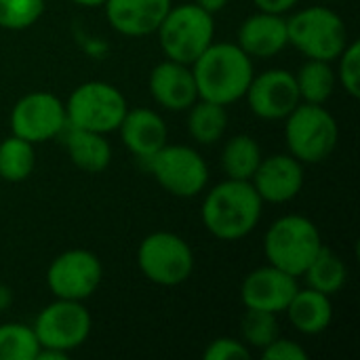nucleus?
<instances>
[{"instance_id":"nucleus-9","label":"nucleus","mask_w":360,"mask_h":360,"mask_svg":"<svg viewBox=\"0 0 360 360\" xmlns=\"http://www.w3.org/2000/svg\"><path fill=\"white\" fill-rule=\"evenodd\" d=\"M148 169L158 186L177 198L198 196L209 184L207 160L192 146L167 143L148 160Z\"/></svg>"},{"instance_id":"nucleus-8","label":"nucleus","mask_w":360,"mask_h":360,"mask_svg":"<svg viewBox=\"0 0 360 360\" xmlns=\"http://www.w3.org/2000/svg\"><path fill=\"white\" fill-rule=\"evenodd\" d=\"M137 266L150 283L177 287L194 272V251L175 232H152L139 243Z\"/></svg>"},{"instance_id":"nucleus-35","label":"nucleus","mask_w":360,"mask_h":360,"mask_svg":"<svg viewBox=\"0 0 360 360\" xmlns=\"http://www.w3.org/2000/svg\"><path fill=\"white\" fill-rule=\"evenodd\" d=\"M70 356L68 352L63 350H55V348H40L38 354H36V360H65Z\"/></svg>"},{"instance_id":"nucleus-26","label":"nucleus","mask_w":360,"mask_h":360,"mask_svg":"<svg viewBox=\"0 0 360 360\" xmlns=\"http://www.w3.org/2000/svg\"><path fill=\"white\" fill-rule=\"evenodd\" d=\"M36 169V148L32 141L11 135L0 141V179L8 184L25 181Z\"/></svg>"},{"instance_id":"nucleus-21","label":"nucleus","mask_w":360,"mask_h":360,"mask_svg":"<svg viewBox=\"0 0 360 360\" xmlns=\"http://www.w3.org/2000/svg\"><path fill=\"white\" fill-rule=\"evenodd\" d=\"M63 146L70 160L86 173H101L112 162V146L103 133L84 131L76 127L63 129Z\"/></svg>"},{"instance_id":"nucleus-28","label":"nucleus","mask_w":360,"mask_h":360,"mask_svg":"<svg viewBox=\"0 0 360 360\" xmlns=\"http://www.w3.org/2000/svg\"><path fill=\"white\" fill-rule=\"evenodd\" d=\"M240 335L249 348L264 350L268 344H272L281 335L278 314L247 308L240 319Z\"/></svg>"},{"instance_id":"nucleus-34","label":"nucleus","mask_w":360,"mask_h":360,"mask_svg":"<svg viewBox=\"0 0 360 360\" xmlns=\"http://www.w3.org/2000/svg\"><path fill=\"white\" fill-rule=\"evenodd\" d=\"M228 2H230V0H194V4H198L200 8H205V11L211 13V15L224 11V8L228 6Z\"/></svg>"},{"instance_id":"nucleus-11","label":"nucleus","mask_w":360,"mask_h":360,"mask_svg":"<svg viewBox=\"0 0 360 360\" xmlns=\"http://www.w3.org/2000/svg\"><path fill=\"white\" fill-rule=\"evenodd\" d=\"M101 278V259L89 249H68L46 270V287L55 300L84 302L99 289Z\"/></svg>"},{"instance_id":"nucleus-38","label":"nucleus","mask_w":360,"mask_h":360,"mask_svg":"<svg viewBox=\"0 0 360 360\" xmlns=\"http://www.w3.org/2000/svg\"><path fill=\"white\" fill-rule=\"evenodd\" d=\"M325 2H335V0H325Z\"/></svg>"},{"instance_id":"nucleus-25","label":"nucleus","mask_w":360,"mask_h":360,"mask_svg":"<svg viewBox=\"0 0 360 360\" xmlns=\"http://www.w3.org/2000/svg\"><path fill=\"white\" fill-rule=\"evenodd\" d=\"M295 82L300 91V99L304 103H319L325 105L338 84L335 70L331 61L323 59H306V63L295 72Z\"/></svg>"},{"instance_id":"nucleus-12","label":"nucleus","mask_w":360,"mask_h":360,"mask_svg":"<svg viewBox=\"0 0 360 360\" xmlns=\"http://www.w3.org/2000/svg\"><path fill=\"white\" fill-rule=\"evenodd\" d=\"M11 133L42 143L55 139L68 127L65 103L49 91H32L19 97L11 110Z\"/></svg>"},{"instance_id":"nucleus-2","label":"nucleus","mask_w":360,"mask_h":360,"mask_svg":"<svg viewBox=\"0 0 360 360\" xmlns=\"http://www.w3.org/2000/svg\"><path fill=\"white\" fill-rule=\"evenodd\" d=\"M198 99L232 105L245 99L255 76L253 59L236 42H213L194 63Z\"/></svg>"},{"instance_id":"nucleus-33","label":"nucleus","mask_w":360,"mask_h":360,"mask_svg":"<svg viewBox=\"0 0 360 360\" xmlns=\"http://www.w3.org/2000/svg\"><path fill=\"white\" fill-rule=\"evenodd\" d=\"M300 0H253V4L259 8V11H268V13H278V15H285L289 13Z\"/></svg>"},{"instance_id":"nucleus-14","label":"nucleus","mask_w":360,"mask_h":360,"mask_svg":"<svg viewBox=\"0 0 360 360\" xmlns=\"http://www.w3.org/2000/svg\"><path fill=\"white\" fill-rule=\"evenodd\" d=\"M297 278L274 268L262 266L249 272L240 285V300L245 308L264 310L272 314H285L289 302L297 293Z\"/></svg>"},{"instance_id":"nucleus-1","label":"nucleus","mask_w":360,"mask_h":360,"mask_svg":"<svg viewBox=\"0 0 360 360\" xmlns=\"http://www.w3.org/2000/svg\"><path fill=\"white\" fill-rule=\"evenodd\" d=\"M264 211V200L251 181L226 177L213 186L200 207V219L207 232L219 240H240L249 236Z\"/></svg>"},{"instance_id":"nucleus-4","label":"nucleus","mask_w":360,"mask_h":360,"mask_svg":"<svg viewBox=\"0 0 360 360\" xmlns=\"http://www.w3.org/2000/svg\"><path fill=\"white\" fill-rule=\"evenodd\" d=\"M215 15L194 2L169 8L158 25V44L167 59L192 65L215 42Z\"/></svg>"},{"instance_id":"nucleus-17","label":"nucleus","mask_w":360,"mask_h":360,"mask_svg":"<svg viewBox=\"0 0 360 360\" xmlns=\"http://www.w3.org/2000/svg\"><path fill=\"white\" fill-rule=\"evenodd\" d=\"M236 44L251 59H270L276 57L287 44V17L278 13L259 11L249 15L236 34Z\"/></svg>"},{"instance_id":"nucleus-20","label":"nucleus","mask_w":360,"mask_h":360,"mask_svg":"<svg viewBox=\"0 0 360 360\" xmlns=\"http://www.w3.org/2000/svg\"><path fill=\"white\" fill-rule=\"evenodd\" d=\"M285 314L289 323L295 327V331L304 335H321L333 323V304L329 295L306 287L297 289Z\"/></svg>"},{"instance_id":"nucleus-37","label":"nucleus","mask_w":360,"mask_h":360,"mask_svg":"<svg viewBox=\"0 0 360 360\" xmlns=\"http://www.w3.org/2000/svg\"><path fill=\"white\" fill-rule=\"evenodd\" d=\"M78 6H86V8H95V6H103L105 0H72Z\"/></svg>"},{"instance_id":"nucleus-29","label":"nucleus","mask_w":360,"mask_h":360,"mask_svg":"<svg viewBox=\"0 0 360 360\" xmlns=\"http://www.w3.org/2000/svg\"><path fill=\"white\" fill-rule=\"evenodd\" d=\"M44 13V0H0V27L19 32L32 27Z\"/></svg>"},{"instance_id":"nucleus-19","label":"nucleus","mask_w":360,"mask_h":360,"mask_svg":"<svg viewBox=\"0 0 360 360\" xmlns=\"http://www.w3.org/2000/svg\"><path fill=\"white\" fill-rule=\"evenodd\" d=\"M171 4V0H105L103 8L108 23L118 34L139 38L156 34Z\"/></svg>"},{"instance_id":"nucleus-16","label":"nucleus","mask_w":360,"mask_h":360,"mask_svg":"<svg viewBox=\"0 0 360 360\" xmlns=\"http://www.w3.org/2000/svg\"><path fill=\"white\" fill-rule=\"evenodd\" d=\"M148 89L152 99L169 112H186L198 99L192 65L173 59H165L152 68Z\"/></svg>"},{"instance_id":"nucleus-31","label":"nucleus","mask_w":360,"mask_h":360,"mask_svg":"<svg viewBox=\"0 0 360 360\" xmlns=\"http://www.w3.org/2000/svg\"><path fill=\"white\" fill-rule=\"evenodd\" d=\"M251 348L236 338H215L202 352L205 360H251Z\"/></svg>"},{"instance_id":"nucleus-5","label":"nucleus","mask_w":360,"mask_h":360,"mask_svg":"<svg viewBox=\"0 0 360 360\" xmlns=\"http://www.w3.org/2000/svg\"><path fill=\"white\" fill-rule=\"evenodd\" d=\"M340 139L335 116L319 103H300L285 118V141L291 156L302 165H319L327 160Z\"/></svg>"},{"instance_id":"nucleus-3","label":"nucleus","mask_w":360,"mask_h":360,"mask_svg":"<svg viewBox=\"0 0 360 360\" xmlns=\"http://www.w3.org/2000/svg\"><path fill=\"white\" fill-rule=\"evenodd\" d=\"M321 249V232L306 215H283L272 221L264 236V255L268 264L295 278L306 272Z\"/></svg>"},{"instance_id":"nucleus-36","label":"nucleus","mask_w":360,"mask_h":360,"mask_svg":"<svg viewBox=\"0 0 360 360\" xmlns=\"http://www.w3.org/2000/svg\"><path fill=\"white\" fill-rule=\"evenodd\" d=\"M11 306H13V291H11V287L0 283V312L8 310Z\"/></svg>"},{"instance_id":"nucleus-24","label":"nucleus","mask_w":360,"mask_h":360,"mask_svg":"<svg viewBox=\"0 0 360 360\" xmlns=\"http://www.w3.org/2000/svg\"><path fill=\"white\" fill-rule=\"evenodd\" d=\"M262 158H264V154H262L257 139L247 133H240L226 141V146L221 150V169H224L226 177H230V179L251 181Z\"/></svg>"},{"instance_id":"nucleus-23","label":"nucleus","mask_w":360,"mask_h":360,"mask_svg":"<svg viewBox=\"0 0 360 360\" xmlns=\"http://www.w3.org/2000/svg\"><path fill=\"white\" fill-rule=\"evenodd\" d=\"M302 278L306 281V285L310 289L333 297V295H338L346 287V283H348V268H346L344 259L335 251H331L329 247L323 245V249L310 262V266L306 268Z\"/></svg>"},{"instance_id":"nucleus-22","label":"nucleus","mask_w":360,"mask_h":360,"mask_svg":"<svg viewBox=\"0 0 360 360\" xmlns=\"http://www.w3.org/2000/svg\"><path fill=\"white\" fill-rule=\"evenodd\" d=\"M188 133L200 146H213L221 141L228 131V110L221 103L196 99L188 110Z\"/></svg>"},{"instance_id":"nucleus-7","label":"nucleus","mask_w":360,"mask_h":360,"mask_svg":"<svg viewBox=\"0 0 360 360\" xmlns=\"http://www.w3.org/2000/svg\"><path fill=\"white\" fill-rule=\"evenodd\" d=\"M63 103L68 127L95 131L103 135L118 131L129 110L122 91L103 80H89L78 84Z\"/></svg>"},{"instance_id":"nucleus-10","label":"nucleus","mask_w":360,"mask_h":360,"mask_svg":"<svg viewBox=\"0 0 360 360\" xmlns=\"http://www.w3.org/2000/svg\"><path fill=\"white\" fill-rule=\"evenodd\" d=\"M32 329L40 342V348H55L70 354L89 340L93 319L82 302L55 300L40 310Z\"/></svg>"},{"instance_id":"nucleus-13","label":"nucleus","mask_w":360,"mask_h":360,"mask_svg":"<svg viewBox=\"0 0 360 360\" xmlns=\"http://www.w3.org/2000/svg\"><path fill=\"white\" fill-rule=\"evenodd\" d=\"M245 99L249 110L262 120H285L302 103L295 74L283 68L255 74Z\"/></svg>"},{"instance_id":"nucleus-32","label":"nucleus","mask_w":360,"mask_h":360,"mask_svg":"<svg viewBox=\"0 0 360 360\" xmlns=\"http://www.w3.org/2000/svg\"><path fill=\"white\" fill-rule=\"evenodd\" d=\"M259 354L264 360H308V352L302 344L281 335L264 350H259Z\"/></svg>"},{"instance_id":"nucleus-6","label":"nucleus","mask_w":360,"mask_h":360,"mask_svg":"<svg viewBox=\"0 0 360 360\" xmlns=\"http://www.w3.org/2000/svg\"><path fill=\"white\" fill-rule=\"evenodd\" d=\"M287 36L306 59L338 61L346 49L348 30L344 19L329 6H306L287 17Z\"/></svg>"},{"instance_id":"nucleus-15","label":"nucleus","mask_w":360,"mask_h":360,"mask_svg":"<svg viewBox=\"0 0 360 360\" xmlns=\"http://www.w3.org/2000/svg\"><path fill=\"white\" fill-rule=\"evenodd\" d=\"M304 179V165L287 152L262 158L257 171L251 177V186L264 202L285 205L300 196Z\"/></svg>"},{"instance_id":"nucleus-27","label":"nucleus","mask_w":360,"mask_h":360,"mask_svg":"<svg viewBox=\"0 0 360 360\" xmlns=\"http://www.w3.org/2000/svg\"><path fill=\"white\" fill-rule=\"evenodd\" d=\"M40 342L30 325L2 323L0 325V360H36Z\"/></svg>"},{"instance_id":"nucleus-30","label":"nucleus","mask_w":360,"mask_h":360,"mask_svg":"<svg viewBox=\"0 0 360 360\" xmlns=\"http://www.w3.org/2000/svg\"><path fill=\"white\" fill-rule=\"evenodd\" d=\"M340 61V70H338V82L344 86V91L352 97H360V42L359 40H350L346 44V49L342 51V55L338 57Z\"/></svg>"},{"instance_id":"nucleus-18","label":"nucleus","mask_w":360,"mask_h":360,"mask_svg":"<svg viewBox=\"0 0 360 360\" xmlns=\"http://www.w3.org/2000/svg\"><path fill=\"white\" fill-rule=\"evenodd\" d=\"M118 133L127 150L146 162L169 143L167 122L152 108H129L118 127Z\"/></svg>"}]
</instances>
